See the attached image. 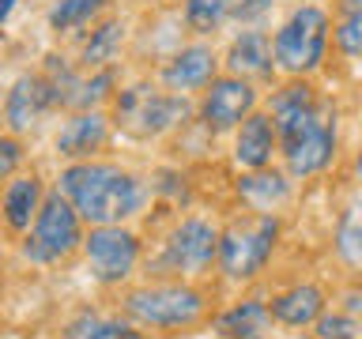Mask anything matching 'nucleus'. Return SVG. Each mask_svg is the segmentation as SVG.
Masks as SVG:
<instances>
[{
	"instance_id": "nucleus-18",
	"label": "nucleus",
	"mask_w": 362,
	"mask_h": 339,
	"mask_svg": "<svg viewBox=\"0 0 362 339\" xmlns=\"http://www.w3.org/2000/svg\"><path fill=\"white\" fill-rule=\"evenodd\" d=\"M238 196H242L253 211H276L279 203H287L291 185H287V177H279V174H268V170H253L249 177L238 181Z\"/></svg>"
},
{
	"instance_id": "nucleus-14",
	"label": "nucleus",
	"mask_w": 362,
	"mask_h": 339,
	"mask_svg": "<svg viewBox=\"0 0 362 339\" xmlns=\"http://www.w3.org/2000/svg\"><path fill=\"white\" fill-rule=\"evenodd\" d=\"M272 151H276V129H272L268 113H249V117L242 121V132H238V143H234L238 166L264 170Z\"/></svg>"
},
{
	"instance_id": "nucleus-21",
	"label": "nucleus",
	"mask_w": 362,
	"mask_h": 339,
	"mask_svg": "<svg viewBox=\"0 0 362 339\" xmlns=\"http://www.w3.org/2000/svg\"><path fill=\"white\" fill-rule=\"evenodd\" d=\"M362 0H339V23H336V30H332V38L336 45L344 49V56H358L362 49Z\"/></svg>"
},
{
	"instance_id": "nucleus-5",
	"label": "nucleus",
	"mask_w": 362,
	"mask_h": 339,
	"mask_svg": "<svg viewBox=\"0 0 362 339\" xmlns=\"http://www.w3.org/2000/svg\"><path fill=\"white\" fill-rule=\"evenodd\" d=\"M140 324H155V328H185L204 313V298L192 287H144L132 290L124 302Z\"/></svg>"
},
{
	"instance_id": "nucleus-25",
	"label": "nucleus",
	"mask_w": 362,
	"mask_h": 339,
	"mask_svg": "<svg viewBox=\"0 0 362 339\" xmlns=\"http://www.w3.org/2000/svg\"><path fill=\"white\" fill-rule=\"evenodd\" d=\"M102 0H61L53 11H49V27L53 30H72L79 23H87L90 16L98 11Z\"/></svg>"
},
{
	"instance_id": "nucleus-15",
	"label": "nucleus",
	"mask_w": 362,
	"mask_h": 339,
	"mask_svg": "<svg viewBox=\"0 0 362 339\" xmlns=\"http://www.w3.org/2000/svg\"><path fill=\"white\" fill-rule=\"evenodd\" d=\"M211 72H215V53L208 45H189L166 64L163 79L170 90H197L204 83H211Z\"/></svg>"
},
{
	"instance_id": "nucleus-17",
	"label": "nucleus",
	"mask_w": 362,
	"mask_h": 339,
	"mask_svg": "<svg viewBox=\"0 0 362 339\" xmlns=\"http://www.w3.org/2000/svg\"><path fill=\"white\" fill-rule=\"evenodd\" d=\"M321 313H325V294L317 287H294V290L279 294V298L268 305V316H276V321L287 324V328L313 324Z\"/></svg>"
},
{
	"instance_id": "nucleus-8",
	"label": "nucleus",
	"mask_w": 362,
	"mask_h": 339,
	"mask_svg": "<svg viewBox=\"0 0 362 339\" xmlns=\"http://www.w3.org/2000/svg\"><path fill=\"white\" fill-rule=\"evenodd\" d=\"M283 155H287V170L294 177L321 174V170L332 162V155H336V121L328 117V109L310 124V129L291 136V140L283 143Z\"/></svg>"
},
{
	"instance_id": "nucleus-10",
	"label": "nucleus",
	"mask_w": 362,
	"mask_h": 339,
	"mask_svg": "<svg viewBox=\"0 0 362 339\" xmlns=\"http://www.w3.org/2000/svg\"><path fill=\"white\" fill-rule=\"evenodd\" d=\"M215 245H219V234H215L208 222L204 219H185L174 234H170L163 264L170 271H181V275H197V271H204L211 264Z\"/></svg>"
},
{
	"instance_id": "nucleus-31",
	"label": "nucleus",
	"mask_w": 362,
	"mask_h": 339,
	"mask_svg": "<svg viewBox=\"0 0 362 339\" xmlns=\"http://www.w3.org/2000/svg\"><path fill=\"white\" fill-rule=\"evenodd\" d=\"M238 339H264V335H238Z\"/></svg>"
},
{
	"instance_id": "nucleus-7",
	"label": "nucleus",
	"mask_w": 362,
	"mask_h": 339,
	"mask_svg": "<svg viewBox=\"0 0 362 339\" xmlns=\"http://www.w3.org/2000/svg\"><path fill=\"white\" fill-rule=\"evenodd\" d=\"M83 249H87L90 275L98 282H121L136 268V260H140V242H136V234L121 230L117 222L95 226V230L87 234Z\"/></svg>"
},
{
	"instance_id": "nucleus-2",
	"label": "nucleus",
	"mask_w": 362,
	"mask_h": 339,
	"mask_svg": "<svg viewBox=\"0 0 362 339\" xmlns=\"http://www.w3.org/2000/svg\"><path fill=\"white\" fill-rule=\"evenodd\" d=\"M325 45H328V16L321 8L305 4L276 30V42H272V56L283 72H313L325 61Z\"/></svg>"
},
{
	"instance_id": "nucleus-11",
	"label": "nucleus",
	"mask_w": 362,
	"mask_h": 339,
	"mask_svg": "<svg viewBox=\"0 0 362 339\" xmlns=\"http://www.w3.org/2000/svg\"><path fill=\"white\" fill-rule=\"evenodd\" d=\"M321 113H325V106L317 102L310 83H287L283 90H276V98H272V117L268 121H272V129H276L279 143H287L291 136L310 129Z\"/></svg>"
},
{
	"instance_id": "nucleus-24",
	"label": "nucleus",
	"mask_w": 362,
	"mask_h": 339,
	"mask_svg": "<svg viewBox=\"0 0 362 339\" xmlns=\"http://www.w3.org/2000/svg\"><path fill=\"white\" fill-rule=\"evenodd\" d=\"M223 19H226V0H189L185 4V23L197 34L219 30Z\"/></svg>"
},
{
	"instance_id": "nucleus-4",
	"label": "nucleus",
	"mask_w": 362,
	"mask_h": 339,
	"mask_svg": "<svg viewBox=\"0 0 362 339\" xmlns=\"http://www.w3.org/2000/svg\"><path fill=\"white\" fill-rule=\"evenodd\" d=\"M79 242H83L79 237V215L61 196V189L49 192L38 203V215H34V237L27 242V256L30 260H61Z\"/></svg>"
},
{
	"instance_id": "nucleus-27",
	"label": "nucleus",
	"mask_w": 362,
	"mask_h": 339,
	"mask_svg": "<svg viewBox=\"0 0 362 339\" xmlns=\"http://www.w3.org/2000/svg\"><path fill=\"white\" fill-rule=\"evenodd\" d=\"M268 8H272V0H226V16H234V19H242V23L260 19Z\"/></svg>"
},
{
	"instance_id": "nucleus-26",
	"label": "nucleus",
	"mask_w": 362,
	"mask_h": 339,
	"mask_svg": "<svg viewBox=\"0 0 362 339\" xmlns=\"http://www.w3.org/2000/svg\"><path fill=\"white\" fill-rule=\"evenodd\" d=\"M317 339H358L355 316H344V313L317 316Z\"/></svg>"
},
{
	"instance_id": "nucleus-12",
	"label": "nucleus",
	"mask_w": 362,
	"mask_h": 339,
	"mask_svg": "<svg viewBox=\"0 0 362 339\" xmlns=\"http://www.w3.org/2000/svg\"><path fill=\"white\" fill-rule=\"evenodd\" d=\"M53 106V87L42 76H19L4 98V121L11 132H27Z\"/></svg>"
},
{
	"instance_id": "nucleus-30",
	"label": "nucleus",
	"mask_w": 362,
	"mask_h": 339,
	"mask_svg": "<svg viewBox=\"0 0 362 339\" xmlns=\"http://www.w3.org/2000/svg\"><path fill=\"white\" fill-rule=\"evenodd\" d=\"M11 8H16V0H0V27H4V19L11 16Z\"/></svg>"
},
{
	"instance_id": "nucleus-9",
	"label": "nucleus",
	"mask_w": 362,
	"mask_h": 339,
	"mask_svg": "<svg viewBox=\"0 0 362 339\" xmlns=\"http://www.w3.org/2000/svg\"><path fill=\"white\" fill-rule=\"evenodd\" d=\"M257 106V90L249 87V79L226 76V79H211V90L204 95L200 117L211 132H226L234 124H242Z\"/></svg>"
},
{
	"instance_id": "nucleus-23",
	"label": "nucleus",
	"mask_w": 362,
	"mask_h": 339,
	"mask_svg": "<svg viewBox=\"0 0 362 339\" xmlns=\"http://www.w3.org/2000/svg\"><path fill=\"white\" fill-rule=\"evenodd\" d=\"M121 38H124V27L117 19H110V23H102V27L95 30V38L87 42V49H83V61L95 68V64H106V61H113L117 56V49H121Z\"/></svg>"
},
{
	"instance_id": "nucleus-20",
	"label": "nucleus",
	"mask_w": 362,
	"mask_h": 339,
	"mask_svg": "<svg viewBox=\"0 0 362 339\" xmlns=\"http://www.w3.org/2000/svg\"><path fill=\"white\" fill-rule=\"evenodd\" d=\"M268 321H272V316H268V305H264V302H242V305H234L230 313H223L215 328H219L226 339H238V335H257V332H264Z\"/></svg>"
},
{
	"instance_id": "nucleus-22",
	"label": "nucleus",
	"mask_w": 362,
	"mask_h": 339,
	"mask_svg": "<svg viewBox=\"0 0 362 339\" xmlns=\"http://www.w3.org/2000/svg\"><path fill=\"white\" fill-rule=\"evenodd\" d=\"M61 339H136V332L121 321H102V316H79L64 328Z\"/></svg>"
},
{
	"instance_id": "nucleus-3",
	"label": "nucleus",
	"mask_w": 362,
	"mask_h": 339,
	"mask_svg": "<svg viewBox=\"0 0 362 339\" xmlns=\"http://www.w3.org/2000/svg\"><path fill=\"white\" fill-rule=\"evenodd\" d=\"M276 234H279V222L272 219V215H260V219L245 222V226H230V230L219 237V245H215V256H219L223 271L230 279L257 275V271L268 264Z\"/></svg>"
},
{
	"instance_id": "nucleus-1",
	"label": "nucleus",
	"mask_w": 362,
	"mask_h": 339,
	"mask_svg": "<svg viewBox=\"0 0 362 339\" xmlns=\"http://www.w3.org/2000/svg\"><path fill=\"white\" fill-rule=\"evenodd\" d=\"M61 196L90 226H113L140 211L144 185L129 170L106 162H76L61 174Z\"/></svg>"
},
{
	"instance_id": "nucleus-16",
	"label": "nucleus",
	"mask_w": 362,
	"mask_h": 339,
	"mask_svg": "<svg viewBox=\"0 0 362 339\" xmlns=\"http://www.w3.org/2000/svg\"><path fill=\"white\" fill-rule=\"evenodd\" d=\"M226 64L238 79H249V76H268L272 72V42L268 34L260 30H245L242 38H234L230 53H226Z\"/></svg>"
},
{
	"instance_id": "nucleus-29",
	"label": "nucleus",
	"mask_w": 362,
	"mask_h": 339,
	"mask_svg": "<svg viewBox=\"0 0 362 339\" xmlns=\"http://www.w3.org/2000/svg\"><path fill=\"white\" fill-rule=\"evenodd\" d=\"M19 162H23V147H19V140L4 136V140H0V177H8Z\"/></svg>"
},
{
	"instance_id": "nucleus-6",
	"label": "nucleus",
	"mask_w": 362,
	"mask_h": 339,
	"mask_svg": "<svg viewBox=\"0 0 362 339\" xmlns=\"http://www.w3.org/2000/svg\"><path fill=\"white\" fill-rule=\"evenodd\" d=\"M117 117L132 136H158V132H166L170 124H177L185 117V98L155 90L147 83H136L129 90H121Z\"/></svg>"
},
{
	"instance_id": "nucleus-19",
	"label": "nucleus",
	"mask_w": 362,
	"mask_h": 339,
	"mask_svg": "<svg viewBox=\"0 0 362 339\" xmlns=\"http://www.w3.org/2000/svg\"><path fill=\"white\" fill-rule=\"evenodd\" d=\"M38 203H42V185L38 177H19L11 181L8 192H4V219L11 230H27L38 215Z\"/></svg>"
},
{
	"instance_id": "nucleus-13",
	"label": "nucleus",
	"mask_w": 362,
	"mask_h": 339,
	"mask_svg": "<svg viewBox=\"0 0 362 339\" xmlns=\"http://www.w3.org/2000/svg\"><path fill=\"white\" fill-rule=\"evenodd\" d=\"M106 143V117L98 109H83L57 132V151L64 158H87Z\"/></svg>"
},
{
	"instance_id": "nucleus-28",
	"label": "nucleus",
	"mask_w": 362,
	"mask_h": 339,
	"mask_svg": "<svg viewBox=\"0 0 362 339\" xmlns=\"http://www.w3.org/2000/svg\"><path fill=\"white\" fill-rule=\"evenodd\" d=\"M339 253H344L347 264H358V226H355V219H347L344 230H339Z\"/></svg>"
}]
</instances>
